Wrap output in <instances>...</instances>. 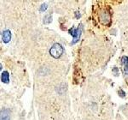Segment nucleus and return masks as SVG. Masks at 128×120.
Instances as JSON below:
<instances>
[{
	"label": "nucleus",
	"instance_id": "obj_4",
	"mask_svg": "<svg viewBox=\"0 0 128 120\" xmlns=\"http://www.w3.org/2000/svg\"><path fill=\"white\" fill-rule=\"evenodd\" d=\"M121 63L124 66V74L128 75V57L126 56L121 57Z\"/></svg>",
	"mask_w": 128,
	"mask_h": 120
},
{
	"label": "nucleus",
	"instance_id": "obj_10",
	"mask_svg": "<svg viewBox=\"0 0 128 120\" xmlns=\"http://www.w3.org/2000/svg\"><path fill=\"white\" fill-rule=\"evenodd\" d=\"M113 72H114L115 76H118L119 75V70H118V68H117V67L114 68V69H113Z\"/></svg>",
	"mask_w": 128,
	"mask_h": 120
},
{
	"label": "nucleus",
	"instance_id": "obj_8",
	"mask_svg": "<svg viewBox=\"0 0 128 120\" xmlns=\"http://www.w3.org/2000/svg\"><path fill=\"white\" fill-rule=\"evenodd\" d=\"M51 21H52V16L50 15V14H48V15H46L44 16V23L45 24H49L51 22Z\"/></svg>",
	"mask_w": 128,
	"mask_h": 120
},
{
	"label": "nucleus",
	"instance_id": "obj_5",
	"mask_svg": "<svg viewBox=\"0 0 128 120\" xmlns=\"http://www.w3.org/2000/svg\"><path fill=\"white\" fill-rule=\"evenodd\" d=\"M11 40V33L10 30L6 29L3 32V40L4 42L8 43L10 42V40Z\"/></svg>",
	"mask_w": 128,
	"mask_h": 120
},
{
	"label": "nucleus",
	"instance_id": "obj_9",
	"mask_svg": "<svg viewBox=\"0 0 128 120\" xmlns=\"http://www.w3.org/2000/svg\"><path fill=\"white\" fill-rule=\"evenodd\" d=\"M119 94L120 95V97H125V95H126V93H125V91H124L123 89H121V88H120V89L119 90Z\"/></svg>",
	"mask_w": 128,
	"mask_h": 120
},
{
	"label": "nucleus",
	"instance_id": "obj_7",
	"mask_svg": "<svg viewBox=\"0 0 128 120\" xmlns=\"http://www.w3.org/2000/svg\"><path fill=\"white\" fill-rule=\"evenodd\" d=\"M10 81V75H9V72L8 71H4L2 73V82H9Z\"/></svg>",
	"mask_w": 128,
	"mask_h": 120
},
{
	"label": "nucleus",
	"instance_id": "obj_3",
	"mask_svg": "<svg viewBox=\"0 0 128 120\" xmlns=\"http://www.w3.org/2000/svg\"><path fill=\"white\" fill-rule=\"evenodd\" d=\"M81 26L78 28H72L71 29L69 30V34L71 35H73L74 37V41L72 42V44H75L78 40H79L80 37V34H81Z\"/></svg>",
	"mask_w": 128,
	"mask_h": 120
},
{
	"label": "nucleus",
	"instance_id": "obj_2",
	"mask_svg": "<svg viewBox=\"0 0 128 120\" xmlns=\"http://www.w3.org/2000/svg\"><path fill=\"white\" fill-rule=\"evenodd\" d=\"M64 49L62 47V45L58 44V43H56L52 45V47L50 50V53L55 58H59L63 54Z\"/></svg>",
	"mask_w": 128,
	"mask_h": 120
},
{
	"label": "nucleus",
	"instance_id": "obj_6",
	"mask_svg": "<svg viewBox=\"0 0 128 120\" xmlns=\"http://www.w3.org/2000/svg\"><path fill=\"white\" fill-rule=\"evenodd\" d=\"M1 120H10V111L7 109L1 111Z\"/></svg>",
	"mask_w": 128,
	"mask_h": 120
},
{
	"label": "nucleus",
	"instance_id": "obj_11",
	"mask_svg": "<svg viewBox=\"0 0 128 120\" xmlns=\"http://www.w3.org/2000/svg\"><path fill=\"white\" fill-rule=\"evenodd\" d=\"M47 9V5H41V8H40V10L41 11H44Z\"/></svg>",
	"mask_w": 128,
	"mask_h": 120
},
{
	"label": "nucleus",
	"instance_id": "obj_1",
	"mask_svg": "<svg viewBox=\"0 0 128 120\" xmlns=\"http://www.w3.org/2000/svg\"><path fill=\"white\" fill-rule=\"evenodd\" d=\"M94 17L96 22L102 27L108 28L112 23V11L109 6L99 3L94 10Z\"/></svg>",
	"mask_w": 128,
	"mask_h": 120
}]
</instances>
